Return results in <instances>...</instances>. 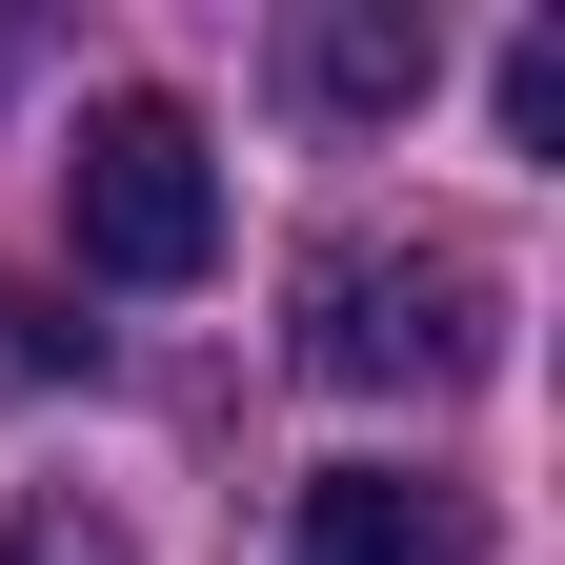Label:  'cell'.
I'll use <instances>...</instances> for the list:
<instances>
[{
  "mask_svg": "<svg viewBox=\"0 0 565 565\" xmlns=\"http://www.w3.org/2000/svg\"><path fill=\"white\" fill-rule=\"evenodd\" d=\"M505 141H565V41H505Z\"/></svg>",
  "mask_w": 565,
  "mask_h": 565,
  "instance_id": "8992f818",
  "label": "cell"
},
{
  "mask_svg": "<svg viewBox=\"0 0 565 565\" xmlns=\"http://www.w3.org/2000/svg\"><path fill=\"white\" fill-rule=\"evenodd\" d=\"M484 343H505V282H484L465 243H323L303 263V384H343V404H445V384H484Z\"/></svg>",
  "mask_w": 565,
  "mask_h": 565,
  "instance_id": "6da1fadb",
  "label": "cell"
},
{
  "mask_svg": "<svg viewBox=\"0 0 565 565\" xmlns=\"http://www.w3.org/2000/svg\"><path fill=\"white\" fill-rule=\"evenodd\" d=\"M61 243H82V282H202L223 263V162H202V121L162 82L82 102V141H61Z\"/></svg>",
  "mask_w": 565,
  "mask_h": 565,
  "instance_id": "7a4b0ae2",
  "label": "cell"
},
{
  "mask_svg": "<svg viewBox=\"0 0 565 565\" xmlns=\"http://www.w3.org/2000/svg\"><path fill=\"white\" fill-rule=\"evenodd\" d=\"M282 61H303V102H323V121H404L424 82H445V41H424V0H343V21H303Z\"/></svg>",
  "mask_w": 565,
  "mask_h": 565,
  "instance_id": "277c9868",
  "label": "cell"
},
{
  "mask_svg": "<svg viewBox=\"0 0 565 565\" xmlns=\"http://www.w3.org/2000/svg\"><path fill=\"white\" fill-rule=\"evenodd\" d=\"M282 565H484V505L424 465H323L282 505Z\"/></svg>",
  "mask_w": 565,
  "mask_h": 565,
  "instance_id": "3957f363",
  "label": "cell"
},
{
  "mask_svg": "<svg viewBox=\"0 0 565 565\" xmlns=\"http://www.w3.org/2000/svg\"><path fill=\"white\" fill-rule=\"evenodd\" d=\"M0 565H141V545L82 505V484H41V505H0Z\"/></svg>",
  "mask_w": 565,
  "mask_h": 565,
  "instance_id": "5b68a950",
  "label": "cell"
}]
</instances>
